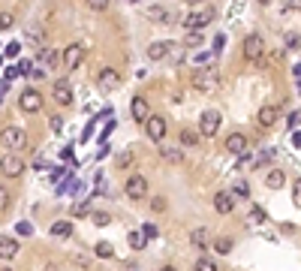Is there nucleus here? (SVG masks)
I'll return each instance as SVG.
<instances>
[{
    "mask_svg": "<svg viewBox=\"0 0 301 271\" xmlns=\"http://www.w3.org/2000/svg\"><path fill=\"white\" fill-rule=\"evenodd\" d=\"M193 88L202 91V94H211V91H217L220 88V72L211 67H202L193 72Z\"/></svg>",
    "mask_w": 301,
    "mask_h": 271,
    "instance_id": "obj_1",
    "label": "nucleus"
},
{
    "mask_svg": "<svg viewBox=\"0 0 301 271\" xmlns=\"http://www.w3.org/2000/svg\"><path fill=\"white\" fill-rule=\"evenodd\" d=\"M220 124H223V115H220L217 109H205V112H202V118H199V136H205V139L217 136Z\"/></svg>",
    "mask_w": 301,
    "mask_h": 271,
    "instance_id": "obj_2",
    "label": "nucleus"
},
{
    "mask_svg": "<svg viewBox=\"0 0 301 271\" xmlns=\"http://www.w3.org/2000/svg\"><path fill=\"white\" fill-rule=\"evenodd\" d=\"M0 142H3V145L15 154L18 148H28V133H24L21 127H6V130L0 133Z\"/></svg>",
    "mask_w": 301,
    "mask_h": 271,
    "instance_id": "obj_3",
    "label": "nucleus"
},
{
    "mask_svg": "<svg viewBox=\"0 0 301 271\" xmlns=\"http://www.w3.org/2000/svg\"><path fill=\"white\" fill-rule=\"evenodd\" d=\"M214 21V9L208 6V9H196V12H190L187 18H184V24H187V31L190 34H199L205 24H211Z\"/></svg>",
    "mask_w": 301,
    "mask_h": 271,
    "instance_id": "obj_4",
    "label": "nucleus"
},
{
    "mask_svg": "<svg viewBox=\"0 0 301 271\" xmlns=\"http://www.w3.org/2000/svg\"><path fill=\"white\" fill-rule=\"evenodd\" d=\"M124 193H127L130 199H145V196H148V181H145V175H130L127 184H124Z\"/></svg>",
    "mask_w": 301,
    "mask_h": 271,
    "instance_id": "obj_5",
    "label": "nucleus"
},
{
    "mask_svg": "<svg viewBox=\"0 0 301 271\" xmlns=\"http://www.w3.org/2000/svg\"><path fill=\"white\" fill-rule=\"evenodd\" d=\"M262 55H265V39L259 34H250L244 39V58L247 61H259Z\"/></svg>",
    "mask_w": 301,
    "mask_h": 271,
    "instance_id": "obj_6",
    "label": "nucleus"
},
{
    "mask_svg": "<svg viewBox=\"0 0 301 271\" xmlns=\"http://www.w3.org/2000/svg\"><path fill=\"white\" fill-rule=\"evenodd\" d=\"M0 172H3L6 178H18V175L24 172V160H21L18 154H6V157H0Z\"/></svg>",
    "mask_w": 301,
    "mask_h": 271,
    "instance_id": "obj_7",
    "label": "nucleus"
},
{
    "mask_svg": "<svg viewBox=\"0 0 301 271\" xmlns=\"http://www.w3.org/2000/svg\"><path fill=\"white\" fill-rule=\"evenodd\" d=\"M18 105H21V112H28V115H36V112H42V94L39 91H24L21 97H18Z\"/></svg>",
    "mask_w": 301,
    "mask_h": 271,
    "instance_id": "obj_8",
    "label": "nucleus"
},
{
    "mask_svg": "<svg viewBox=\"0 0 301 271\" xmlns=\"http://www.w3.org/2000/svg\"><path fill=\"white\" fill-rule=\"evenodd\" d=\"M51 100L58 102V105H72V85H69L67 78H58V82H54Z\"/></svg>",
    "mask_w": 301,
    "mask_h": 271,
    "instance_id": "obj_9",
    "label": "nucleus"
},
{
    "mask_svg": "<svg viewBox=\"0 0 301 271\" xmlns=\"http://www.w3.org/2000/svg\"><path fill=\"white\" fill-rule=\"evenodd\" d=\"M85 55H88V48H85L81 42H72V45H67V48H64V64H67L69 69L81 67V61H85Z\"/></svg>",
    "mask_w": 301,
    "mask_h": 271,
    "instance_id": "obj_10",
    "label": "nucleus"
},
{
    "mask_svg": "<svg viewBox=\"0 0 301 271\" xmlns=\"http://www.w3.org/2000/svg\"><path fill=\"white\" fill-rule=\"evenodd\" d=\"M247 145H250V139L244 133H229L226 136V151L235 154V157H244L247 154Z\"/></svg>",
    "mask_w": 301,
    "mask_h": 271,
    "instance_id": "obj_11",
    "label": "nucleus"
},
{
    "mask_svg": "<svg viewBox=\"0 0 301 271\" xmlns=\"http://www.w3.org/2000/svg\"><path fill=\"white\" fill-rule=\"evenodd\" d=\"M166 121H163V118H160V115H151V118H148V121H145V133L151 136V139H154V142H163V136H166Z\"/></svg>",
    "mask_w": 301,
    "mask_h": 271,
    "instance_id": "obj_12",
    "label": "nucleus"
},
{
    "mask_svg": "<svg viewBox=\"0 0 301 271\" xmlns=\"http://www.w3.org/2000/svg\"><path fill=\"white\" fill-rule=\"evenodd\" d=\"M97 85H100L102 91H115V88H121V72H118V69H102L100 75H97Z\"/></svg>",
    "mask_w": 301,
    "mask_h": 271,
    "instance_id": "obj_13",
    "label": "nucleus"
},
{
    "mask_svg": "<svg viewBox=\"0 0 301 271\" xmlns=\"http://www.w3.org/2000/svg\"><path fill=\"white\" fill-rule=\"evenodd\" d=\"M277 118H280V109L277 105H262L259 109V115H256V121H259V127L265 130V127H274L277 124Z\"/></svg>",
    "mask_w": 301,
    "mask_h": 271,
    "instance_id": "obj_14",
    "label": "nucleus"
},
{
    "mask_svg": "<svg viewBox=\"0 0 301 271\" xmlns=\"http://www.w3.org/2000/svg\"><path fill=\"white\" fill-rule=\"evenodd\" d=\"M130 112H133V118L139 121V124H145V121L151 118V109H148V100H145V97H133Z\"/></svg>",
    "mask_w": 301,
    "mask_h": 271,
    "instance_id": "obj_15",
    "label": "nucleus"
},
{
    "mask_svg": "<svg viewBox=\"0 0 301 271\" xmlns=\"http://www.w3.org/2000/svg\"><path fill=\"white\" fill-rule=\"evenodd\" d=\"M18 256V241L9 235H0V259H15Z\"/></svg>",
    "mask_w": 301,
    "mask_h": 271,
    "instance_id": "obj_16",
    "label": "nucleus"
},
{
    "mask_svg": "<svg viewBox=\"0 0 301 271\" xmlns=\"http://www.w3.org/2000/svg\"><path fill=\"white\" fill-rule=\"evenodd\" d=\"M61 61H64V55H61V51H54V48H42V51H39V69L42 67H58V64H61Z\"/></svg>",
    "mask_w": 301,
    "mask_h": 271,
    "instance_id": "obj_17",
    "label": "nucleus"
},
{
    "mask_svg": "<svg viewBox=\"0 0 301 271\" xmlns=\"http://www.w3.org/2000/svg\"><path fill=\"white\" fill-rule=\"evenodd\" d=\"M172 48H175V45H172V42H163V39H160V42H151V45H148V58H151V61H163Z\"/></svg>",
    "mask_w": 301,
    "mask_h": 271,
    "instance_id": "obj_18",
    "label": "nucleus"
},
{
    "mask_svg": "<svg viewBox=\"0 0 301 271\" xmlns=\"http://www.w3.org/2000/svg\"><path fill=\"white\" fill-rule=\"evenodd\" d=\"M214 208H217L220 214H229V211L235 208V196H232V193H226V190H223V193H217V196H214Z\"/></svg>",
    "mask_w": 301,
    "mask_h": 271,
    "instance_id": "obj_19",
    "label": "nucleus"
},
{
    "mask_svg": "<svg viewBox=\"0 0 301 271\" xmlns=\"http://www.w3.org/2000/svg\"><path fill=\"white\" fill-rule=\"evenodd\" d=\"M265 184L271 187V190H280V187L286 184V172H283V169H268Z\"/></svg>",
    "mask_w": 301,
    "mask_h": 271,
    "instance_id": "obj_20",
    "label": "nucleus"
},
{
    "mask_svg": "<svg viewBox=\"0 0 301 271\" xmlns=\"http://www.w3.org/2000/svg\"><path fill=\"white\" fill-rule=\"evenodd\" d=\"M160 157L166 163H184V151L181 148H160Z\"/></svg>",
    "mask_w": 301,
    "mask_h": 271,
    "instance_id": "obj_21",
    "label": "nucleus"
},
{
    "mask_svg": "<svg viewBox=\"0 0 301 271\" xmlns=\"http://www.w3.org/2000/svg\"><path fill=\"white\" fill-rule=\"evenodd\" d=\"M199 130H190V127H187V130H181V145H184V148H196V145H199Z\"/></svg>",
    "mask_w": 301,
    "mask_h": 271,
    "instance_id": "obj_22",
    "label": "nucleus"
},
{
    "mask_svg": "<svg viewBox=\"0 0 301 271\" xmlns=\"http://www.w3.org/2000/svg\"><path fill=\"white\" fill-rule=\"evenodd\" d=\"M51 235H54V238H67V235H72V220H58V223L51 226Z\"/></svg>",
    "mask_w": 301,
    "mask_h": 271,
    "instance_id": "obj_23",
    "label": "nucleus"
},
{
    "mask_svg": "<svg viewBox=\"0 0 301 271\" xmlns=\"http://www.w3.org/2000/svg\"><path fill=\"white\" fill-rule=\"evenodd\" d=\"M190 244H193V247H208V232H205V229H193Z\"/></svg>",
    "mask_w": 301,
    "mask_h": 271,
    "instance_id": "obj_24",
    "label": "nucleus"
},
{
    "mask_svg": "<svg viewBox=\"0 0 301 271\" xmlns=\"http://www.w3.org/2000/svg\"><path fill=\"white\" fill-rule=\"evenodd\" d=\"M148 15H151V18H160V21H172V12L163 9V6H151V9H148Z\"/></svg>",
    "mask_w": 301,
    "mask_h": 271,
    "instance_id": "obj_25",
    "label": "nucleus"
},
{
    "mask_svg": "<svg viewBox=\"0 0 301 271\" xmlns=\"http://www.w3.org/2000/svg\"><path fill=\"white\" fill-rule=\"evenodd\" d=\"M193 271H217V262H214V259H208V256H202V259H196Z\"/></svg>",
    "mask_w": 301,
    "mask_h": 271,
    "instance_id": "obj_26",
    "label": "nucleus"
},
{
    "mask_svg": "<svg viewBox=\"0 0 301 271\" xmlns=\"http://www.w3.org/2000/svg\"><path fill=\"white\" fill-rule=\"evenodd\" d=\"M97 256H100V259H112V256H115V247H112L108 241H100V244H97Z\"/></svg>",
    "mask_w": 301,
    "mask_h": 271,
    "instance_id": "obj_27",
    "label": "nucleus"
},
{
    "mask_svg": "<svg viewBox=\"0 0 301 271\" xmlns=\"http://www.w3.org/2000/svg\"><path fill=\"white\" fill-rule=\"evenodd\" d=\"M232 196H241V199L250 196V184H247V181H235L232 184Z\"/></svg>",
    "mask_w": 301,
    "mask_h": 271,
    "instance_id": "obj_28",
    "label": "nucleus"
},
{
    "mask_svg": "<svg viewBox=\"0 0 301 271\" xmlns=\"http://www.w3.org/2000/svg\"><path fill=\"white\" fill-rule=\"evenodd\" d=\"M232 238H217L214 241V247H217V253H232Z\"/></svg>",
    "mask_w": 301,
    "mask_h": 271,
    "instance_id": "obj_29",
    "label": "nucleus"
},
{
    "mask_svg": "<svg viewBox=\"0 0 301 271\" xmlns=\"http://www.w3.org/2000/svg\"><path fill=\"white\" fill-rule=\"evenodd\" d=\"M91 220H94L97 226H108V223H112V217H108L105 211H94V214H91Z\"/></svg>",
    "mask_w": 301,
    "mask_h": 271,
    "instance_id": "obj_30",
    "label": "nucleus"
},
{
    "mask_svg": "<svg viewBox=\"0 0 301 271\" xmlns=\"http://www.w3.org/2000/svg\"><path fill=\"white\" fill-rule=\"evenodd\" d=\"M24 39H28V42H34V45H39V42H42V31H39V28H28Z\"/></svg>",
    "mask_w": 301,
    "mask_h": 271,
    "instance_id": "obj_31",
    "label": "nucleus"
},
{
    "mask_svg": "<svg viewBox=\"0 0 301 271\" xmlns=\"http://www.w3.org/2000/svg\"><path fill=\"white\" fill-rule=\"evenodd\" d=\"M88 214H94V211H91V205H88V202H78L75 208H72V217H88Z\"/></svg>",
    "mask_w": 301,
    "mask_h": 271,
    "instance_id": "obj_32",
    "label": "nucleus"
},
{
    "mask_svg": "<svg viewBox=\"0 0 301 271\" xmlns=\"http://www.w3.org/2000/svg\"><path fill=\"white\" fill-rule=\"evenodd\" d=\"M139 232H142V238H145V241H151V238H157V226H154V223H145Z\"/></svg>",
    "mask_w": 301,
    "mask_h": 271,
    "instance_id": "obj_33",
    "label": "nucleus"
},
{
    "mask_svg": "<svg viewBox=\"0 0 301 271\" xmlns=\"http://www.w3.org/2000/svg\"><path fill=\"white\" fill-rule=\"evenodd\" d=\"M12 21H15V15H12V12H0V31H9V28H12Z\"/></svg>",
    "mask_w": 301,
    "mask_h": 271,
    "instance_id": "obj_34",
    "label": "nucleus"
},
{
    "mask_svg": "<svg viewBox=\"0 0 301 271\" xmlns=\"http://www.w3.org/2000/svg\"><path fill=\"white\" fill-rule=\"evenodd\" d=\"M130 247H133V250H142V247H145V238H142V232H130Z\"/></svg>",
    "mask_w": 301,
    "mask_h": 271,
    "instance_id": "obj_35",
    "label": "nucleus"
},
{
    "mask_svg": "<svg viewBox=\"0 0 301 271\" xmlns=\"http://www.w3.org/2000/svg\"><path fill=\"white\" fill-rule=\"evenodd\" d=\"M250 223H265V211L262 208H253L250 211Z\"/></svg>",
    "mask_w": 301,
    "mask_h": 271,
    "instance_id": "obj_36",
    "label": "nucleus"
},
{
    "mask_svg": "<svg viewBox=\"0 0 301 271\" xmlns=\"http://www.w3.org/2000/svg\"><path fill=\"white\" fill-rule=\"evenodd\" d=\"M286 45L295 51V48H301V36L298 34H286Z\"/></svg>",
    "mask_w": 301,
    "mask_h": 271,
    "instance_id": "obj_37",
    "label": "nucleus"
},
{
    "mask_svg": "<svg viewBox=\"0 0 301 271\" xmlns=\"http://www.w3.org/2000/svg\"><path fill=\"white\" fill-rule=\"evenodd\" d=\"M18 51H21V42H9L6 45V58H18Z\"/></svg>",
    "mask_w": 301,
    "mask_h": 271,
    "instance_id": "obj_38",
    "label": "nucleus"
},
{
    "mask_svg": "<svg viewBox=\"0 0 301 271\" xmlns=\"http://www.w3.org/2000/svg\"><path fill=\"white\" fill-rule=\"evenodd\" d=\"M199 42H202V34H187V39H184L187 48H193V45H199Z\"/></svg>",
    "mask_w": 301,
    "mask_h": 271,
    "instance_id": "obj_39",
    "label": "nucleus"
},
{
    "mask_svg": "<svg viewBox=\"0 0 301 271\" xmlns=\"http://www.w3.org/2000/svg\"><path fill=\"white\" fill-rule=\"evenodd\" d=\"M88 6H91L94 12H105V9H108V3H105V0H91Z\"/></svg>",
    "mask_w": 301,
    "mask_h": 271,
    "instance_id": "obj_40",
    "label": "nucleus"
},
{
    "mask_svg": "<svg viewBox=\"0 0 301 271\" xmlns=\"http://www.w3.org/2000/svg\"><path fill=\"white\" fill-rule=\"evenodd\" d=\"M28 72H34V69H31V64H28V61H21V64L15 67V75H28Z\"/></svg>",
    "mask_w": 301,
    "mask_h": 271,
    "instance_id": "obj_41",
    "label": "nucleus"
},
{
    "mask_svg": "<svg viewBox=\"0 0 301 271\" xmlns=\"http://www.w3.org/2000/svg\"><path fill=\"white\" fill-rule=\"evenodd\" d=\"M51 130H54V133H61V130H64V118H61V115H54V118H51Z\"/></svg>",
    "mask_w": 301,
    "mask_h": 271,
    "instance_id": "obj_42",
    "label": "nucleus"
},
{
    "mask_svg": "<svg viewBox=\"0 0 301 271\" xmlns=\"http://www.w3.org/2000/svg\"><path fill=\"white\" fill-rule=\"evenodd\" d=\"M130 163H133V154H130V151L118 157V166H121V169H124V166H130Z\"/></svg>",
    "mask_w": 301,
    "mask_h": 271,
    "instance_id": "obj_43",
    "label": "nucleus"
},
{
    "mask_svg": "<svg viewBox=\"0 0 301 271\" xmlns=\"http://www.w3.org/2000/svg\"><path fill=\"white\" fill-rule=\"evenodd\" d=\"M6 205H9V190L0 187V208H6Z\"/></svg>",
    "mask_w": 301,
    "mask_h": 271,
    "instance_id": "obj_44",
    "label": "nucleus"
},
{
    "mask_svg": "<svg viewBox=\"0 0 301 271\" xmlns=\"http://www.w3.org/2000/svg\"><path fill=\"white\" fill-rule=\"evenodd\" d=\"M292 196H295V205H301V178L295 181V187H292Z\"/></svg>",
    "mask_w": 301,
    "mask_h": 271,
    "instance_id": "obj_45",
    "label": "nucleus"
},
{
    "mask_svg": "<svg viewBox=\"0 0 301 271\" xmlns=\"http://www.w3.org/2000/svg\"><path fill=\"white\" fill-rule=\"evenodd\" d=\"M31 232H34L31 223H18V235H31Z\"/></svg>",
    "mask_w": 301,
    "mask_h": 271,
    "instance_id": "obj_46",
    "label": "nucleus"
},
{
    "mask_svg": "<svg viewBox=\"0 0 301 271\" xmlns=\"http://www.w3.org/2000/svg\"><path fill=\"white\" fill-rule=\"evenodd\" d=\"M151 205H154V211H163V208H166V199L157 196V199H151Z\"/></svg>",
    "mask_w": 301,
    "mask_h": 271,
    "instance_id": "obj_47",
    "label": "nucleus"
},
{
    "mask_svg": "<svg viewBox=\"0 0 301 271\" xmlns=\"http://www.w3.org/2000/svg\"><path fill=\"white\" fill-rule=\"evenodd\" d=\"M160 271H178V268H175V265H163Z\"/></svg>",
    "mask_w": 301,
    "mask_h": 271,
    "instance_id": "obj_48",
    "label": "nucleus"
},
{
    "mask_svg": "<svg viewBox=\"0 0 301 271\" xmlns=\"http://www.w3.org/2000/svg\"><path fill=\"white\" fill-rule=\"evenodd\" d=\"M295 145H298V148H301V133H295Z\"/></svg>",
    "mask_w": 301,
    "mask_h": 271,
    "instance_id": "obj_49",
    "label": "nucleus"
},
{
    "mask_svg": "<svg viewBox=\"0 0 301 271\" xmlns=\"http://www.w3.org/2000/svg\"><path fill=\"white\" fill-rule=\"evenodd\" d=\"M0 271H15V268H0Z\"/></svg>",
    "mask_w": 301,
    "mask_h": 271,
    "instance_id": "obj_50",
    "label": "nucleus"
}]
</instances>
